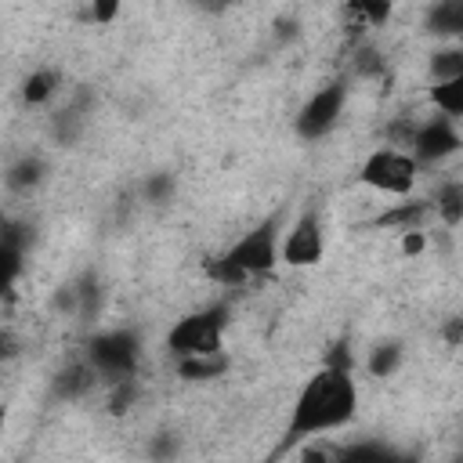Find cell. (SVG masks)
<instances>
[{"label": "cell", "mask_w": 463, "mask_h": 463, "mask_svg": "<svg viewBox=\"0 0 463 463\" xmlns=\"http://www.w3.org/2000/svg\"><path fill=\"white\" fill-rule=\"evenodd\" d=\"M354 412H358V383L351 376V354L344 358V351H340L315 376H307V383L300 387L293 412H289V423H286V434L279 441V452L300 449L304 441L322 438V434L351 423Z\"/></svg>", "instance_id": "cell-1"}, {"label": "cell", "mask_w": 463, "mask_h": 463, "mask_svg": "<svg viewBox=\"0 0 463 463\" xmlns=\"http://www.w3.org/2000/svg\"><path fill=\"white\" fill-rule=\"evenodd\" d=\"M279 217H268L260 221L257 228H250L213 268V275L221 282H242V279H253V275H264L279 264Z\"/></svg>", "instance_id": "cell-2"}, {"label": "cell", "mask_w": 463, "mask_h": 463, "mask_svg": "<svg viewBox=\"0 0 463 463\" xmlns=\"http://www.w3.org/2000/svg\"><path fill=\"white\" fill-rule=\"evenodd\" d=\"M224 329H228V307L213 304L203 311H192L177 318L166 333V351L181 358H206V354H224Z\"/></svg>", "instance_id": "cell-3"}, {"label": "cell", "mask_w": 463, "mask_h": 463, "mask_svg": "<svg viewBox=\"0 0 463 463\" xmlns=\"http://www.w3.org/2000/svg\"><path fill=\"white\" fill-rule=\"evenodd\" d=\"M416 177H420V163L402 148H376L358 166V181L365 188L383 192V195H398V199L412 195Z\"/></svg>", "instance_id": "cell-4"}, {"label": "cell", "mask_w": 463, "mask_h": 463, "mask_svg": "<svg viewBox=\"0 0 463 463\" xmlns=\"http://www.w3.org/2000/svg\"><path fill=\"white\" fill-rule=\"evenodd\" d=\"M137 354H141V347L130 329H109V333H98L87 340V365L112 380L130 376L137 369Z\"/></svg>", "instance_id": "cell-5"}, {"label": "cell", "mask_w": 463, "mask_h": 463, "mask_svg": "<svg viewBox=\"0 0 463 463\" xmlns=\"http://www.w3.org/2000/svg\"><path fill=\"white\" fill-rule=\"evenodd\" d=\"M326 257V232L318 210H304L282 235H279V260L289 268H315Z\"/></svg>", "instance_id": "cell-6"}, {"label": "cell", "mask_w": 463, "mask_h": 463, "mask_svg": "<svg viewBox=\"0 0 463 463\" xmlns=\"http://www.w3.org/2000/svg\"><path fill=\"white\" fill-rule=\"evenodd\" d=\"M344 101H347V87H344L340 80L318 87V90L304 101V109L297 112V123H293L297 134H300L304 141L326 137V134L336 127V119H340V112H344Z\"/></svg>", "instance_id": "cell-7"}, {"label": "cell", "mask_w": 463, "mask_h": 463, "mask_svg": "<svg viewBox=\"0 0 463 463\" xmlns=\"http://www.w3.org/2000/svg\"><path fill=\"white\" fill-rule=\"evenodd\" d=\"M412 159L416 163H438L452 152H459V130H456V119H445V116H434L427 123H416V134H412Z\"/></svg>", "instance_id": "cell-8"}, {"label": "cell", "mask_w": 463, "mask_h": 463, "mask_svg": "<svg viewBox=\"0 0 463 463\" xmlns=\"http://www.w3.org/2000/svg\"><path fill=\"white\" fill-rule=\"evenodd\" d=\"M336 463H405V459L380 441H354L347 449H336Z\"/></svg>", "instance_id": "cell-9"}, {"label": "cell", "mask_w": 463, "mask_h": 463, "mask_svg": "<svg viewBox=\"0 0 463 463\" xmlns=\"http://www.w3.org/2000/svg\"><path fill=\"white\" fill-rule=\"evenodd\" d=\"M228 369V354H206V358H181L177 362V376L184 383H203V380H217Z\"/></svg>", "instance_id": "cell-10"}, {"label": "cell", "mask_w": 463, "mask_h": 463, "mask_svg": "<svg viewBox=\"0 0 463 463\" xmlns=\"http://www.w3.org/2000/svg\"><path fill=\"white\" fill-rule=\"evenodd\" d=\"M434 213L441 217L445 228H459L463 224V184L456 181L441 184V192L434 195Z\"/></svg>", "instance_id": "cell-11"}, {"label": "cell", "mask_w": 463, "mask_h": 463, "mask_svg": "<svg viewBox=\"0 0 463 463\" xmlns=\"http://www.w3.org/2000/svg\"><path fill=\"white\" fill-rule=\"evenodd\" d=\"M430 101L445 119H459L463 116V76L459 80H445L430 87Z\"/></svg>", "instance_id": "cell-12"}, {"label": "cell", "mask_w": 463, "mask_h": 463, "mask_svg": "<svg viewBox=\"0 0 463 463\" xmlns=\"http://www.w3.org/2000/svg\"><path fill=\"white\" fill-rule=\"evenodd\" d=\"M427 203H398L394 210H387L383 217H376L380 228H398V232H420V221L427 217Z\"/></svg>", "instance_id": "cell-13"}, {"label": "cell", "mask_w": 463, "mask_h": 463, "mask_svg": "<svg viewBox=\"0 0 463 463\" xmlns=\"http://www.w3.org/2000/svg\"><path fill=\"white\" fill-rule=\"evenodd\" d=\"M430 29L441 33V36H456L463 33V4L459 0H445V4H434L430 14H427Z\"/></svg>", "instance_id": "cell-14"}, {"label": "cell", "mask_w": 463, "mask_h": 463, "mask_svg": "<svg viewBox=\"0 0 463 463\" xmlns=\"http://www.w3.org/2000/svg\"><path fill=\"white\" fill-rule=\"evenodd\" d=\"M54 90H58V72H54V69H36V72H29L25 83H22V101H25V105H43Z\"/></svg>", "instance_id": "cell-15"}, {"label": "cell", "mask_w": 463, "mask_h": 463, "mask_svg": "<svg viewBox=\"0 0 463 463\" xmlns=\"http://www.w3.org/2000/svg\"><path fill=\"white\" fill-rule=\"evenodd\" d=\"M430 76H434V83L459 80L463 76V51L459 47H449V51L430 54Z\"/></svg>", "instance_id": "cell-16"}, {"label": "cell", "mask_w": 463, "mask_h": 463, "mask_svg": "<svg viewBox=\"0 0 463 463\" xmlns=\"http://www.w3.org/2000/svg\"><path fill=\"white\" fill-rule=\"evenodd\" d=\"M402 365V347L398 344H376L369 351V373L373 376H391Z\"/></svg>", "instance_id": "cell-17"}, {"label": "cell", "mask_w": 463, "mask_h": 463, "mask_svg": "<svg viewBox=\"0 0 463 463\" xmlns=\"http://www.w3.org/2000/svg\"><path fill=\"white\" fill-rule=\"evenodd\" d=\"M18 275H22V250L0 239V297L14 286Z\"/></svg>", "instance_id": "cell-18"}, {"label": "cell", "mask_w": 463, "mask_h": 463, "mask_svg": "<svg viewBox=\"0 0 463 463\" xmlns=\"http://www.w3.org/2000/svg\"><path fill=\"white\" fill-rule=\"evenodd\" d=\"M43 181V163L40 159H18L11 170H7V184L11 188H33V184H40Z\"/></svg>", "instance_id": "cell-19"}, {"label": "cell", "mask_w": 463, "mask_h": 463, "mask_svg": "<svg viewBox=\"0 0 463 463\" xmlns=\"http://www.w3.org/2000/svg\"><path fill=\"white\" fill-rule=\"evenodd\" d=\"M94 383V369L83 362V365H72V369H65L61 376H58V394H65V398H72V394H80V391H87Z\"/></svg>", "instance_id": "cell-20"}, {"label": "cell", "mask_w": 463, "mask_h": 463, "mask_svg": "<svg viewBox=\"0 0 463 463\" xmlns=\"http://www.w3.org/2000/svg\"><path fill=\"white\" fill-rule=\"evenodd\" d=\"M300 463H336V449L322 438H311L300 445Z\"/></svg>", "instance_id": "cell-21"}, {"label": "cell", "mask_w": 463, "mask_h": 463, "mask_svg": "<svg viewBox=\"0 0 463 463\" xmlns=\"http://www.w3.org/2000/svg\"><path fill=\"white\" fill-rule=\"evenodd\" d=\"M351 14H358L373 29V25H380V22L391 18V4L387 0H380V4H351Z\"/></svg>", "instance_id": "cell-22"}, {"label": "cell", "mask_w": 463, "mask_h": 463, "mask_svg": "<svg viewBox=\"0 0 463 463\" xmlns=\"http://www.w3.org/2000/svg\"><path fill=\"white\" fill-rule=\"evenodd\" d=\"M130 398H134V380H130V376L116 380V391H112V398H109V412H127Z\"/></svg>", "instance_id": "cell-23"}, {"label": "cell", "mask_w": 463, "mask_h": 463, "mask_svg": "<svg viewBox=\"0 0 463 463\" xmlns=\"http://www.w3.org/2000/svg\"><path fill=\"white\" fill-rule=\"evenodd\" d=\"M116 14H119V4H116V0H109V4H90V7H87V18H94V22H101V25L112 22Z\"/></svg>", "instance_id": "cell-24"}, {"label": "cell", "mask_w": 463, "mask_h": 463, "mask_svg": "<svg viewBox=\"0 0 463 463\" xmlns=\"http://www.w3.org/2000/svg\"><path fill=\"white\" fill-rule=\"evenodd\" d=\"M423 246H427L423 228H420V232H402V253H405V257H416Z\"/></svg>", "instance_id": "cell-25"}, {"label": "cell", "mask_w": 463, "mask_h": 463, "mask_svg": "<svg viewBox=\"0 0 463 463\" xmlns=\"http://www.w3.org/2000/svg\"><path fill=\"white\" fill-rule=\"evenodd\" d=\"M18 336H14V329H4L0 326V362H7V358H14L18 354Z\"/></svg>", "instance_id": "cell-26"}, {"label": "cell", "mask_w": 463, "mask_h": 463, "mask_svg": "<svg viewBox=\"0 0 463 463\" xmlns=\"http://www.w3.org/2000/svg\"><path fill=\"white\" fill-rule=\"evenodd\" d=\"M7 416H11V409L0 402V445H4V430H7Z\"/></svg>", "instance_id": "cell-27"}]
</instances>
